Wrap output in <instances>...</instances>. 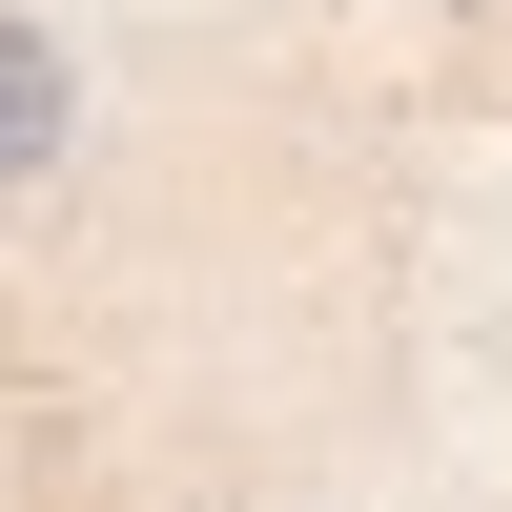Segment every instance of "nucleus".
<instances>
[{
  "label": "nucleus",
  "mask_w": 512,
  "mask_h": 512,
  "mask_svg": "<svg viewBox=\"0 0 512 512\" xmlns=\"http://www.w3.org/2000/svg\"><path fill=\"white\" fill-rule=\"evenodd\" d=\"M62 144H82V62L21 21V0H0V185H41Z\"/></svg>",
  "instance_id": "1"
}]
</instances>
